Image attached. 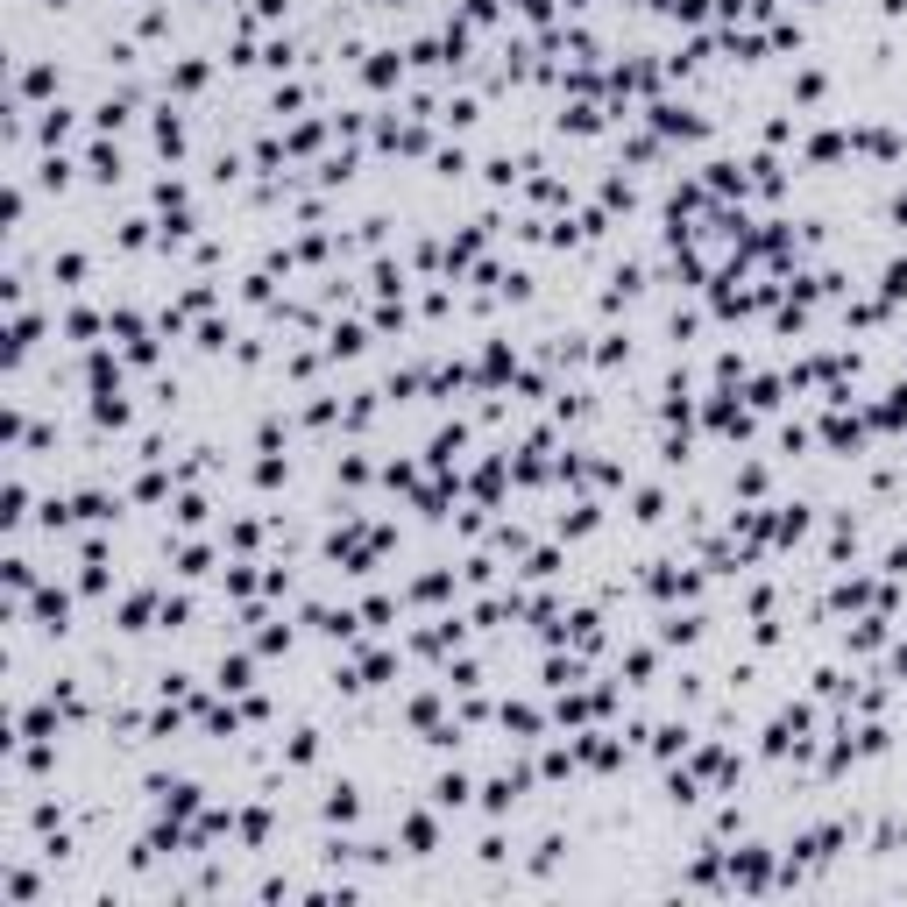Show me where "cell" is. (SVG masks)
Instances as JSON below:
<instances>
[{
	"mask_svg": "<svg viewBox=\"0 0 907 907\" xmlns=\"http://www.w3.org/2000/svg\"><path fill=\"white\" fill-rule=\"evenodd\" d=\"M532 787H539V766H532V759H511L504 773H489V780L475 787V808H482L489 822H504V815H511Z\"/></svg>",
	"mask_w": 907,
	"mask_h": 907,
	"instance_id": "cell-1",
	"label": "cell"
},
{
	"mask_svg": "<svg viewBox=\"0 0 907 907\" xmlns=\"http://www.w3.org/2000/svg\"><path fill=\"white\" fill-rule=\"evenodd\" d=\"M773 872H780V851L773 844L723 851V893H773Z\"/></svg>",
	"mask_w": 907,
	"mask_h": 907,
	"instance_id": "cell-2",
	"label": "cell"
},
{
	"mask_svg": "<svg viewBox=\"0 0 907 907\" xmlns=\"http://www.w3.org/2000/svg\"><path fill=\"white\" fill-rule=\"evenodd\" d=\"M142 794L156 801V815H178V822H192V815L206 808V787H199V780H171V773H149Z\"/></svg>",
	"mask_w": 907,
	"mask_h": 907,
	"instance_id": "cell-3",
	"label": "cell"
},
{
	"mask_svg": "<svg viewBox=\"0 0 907 907\" xmlns=\"http://www.w3.org/2000/svg\"><path fill=\"white\" fill-rule=\"evenodd\" d=\"M397 844H404V858H433V851H440V808H433V801H426V808H404Z\"/></svg>",
	"mask_w": 907,
	"mask_h": 907,
	"instance_id": "cell-4",
	"label": "cell"
},
{
	"mask_svg": "<svg viewBox=\"0 0 907 907\" xmlns=\"http://www.w3.org/2000/svg\"><path fill=\"white\" fill-rule=\"evenodd\" d=\"M29 617H36V631L64 638V631H71V589H57V582H36V589H29Z\"/></svg>",
	"mask_w": 907,
	"mask_h": 907,
	"instance_id": "cell-5",
	"label": "cell"
},
{
	"mask_svg": "<svg viewBox=\"0 0 907 907\" xmlns=\"http://www.w3.org/2000/svg\"><path fill=\"white\" fill-rule=\"evenodd\" d=\"M723 851H730L723 837L695 844V858L681 865V886H688V893H723Z\"/></svg>",
	"mask_w": 907,
	"mask_h": 907,
	"instance_id": "cell-6",
	"label": "cell"
},
{
	"mask_svg": "<svg viewBox=\"0 0 907 907\" xmlns=\"http://www.w3.org/2000/svg\"><path fill=\"white\" fill-rule=\"evenodd\" d=\"M652 128L667 135V142H702V135H709V121H702L695 107H674V100H659V107H652Z\"/></svg>",
	"mask_w": 907,
	"mask_h": 907,
	"instance_id": "cell-7",
	"label": "cell"
},
{
	"mask_svg": "<svg viewBox=\"0 0 907 907\" xmlns=\"http://www.w3.org/2000/svg\"><path fill=\"white\" fill-rule=\"evenodd\" d=\"M426 801H433L440 815H454V808H468V801H475V780H468L461 766H440V773H433V787H426Z\"/></svg>",
	"mask_w": 907,
	"mask_h": 907,
	"instance_id": "cell-8",
	"label": "cell"
},
{
	"mask_svg": "<svg viewBox=\"0 0 907 907\" xmlns=\"http://www.w3.org/2000/svg\"><path fill=\"white\" fill-rule=\"evenodd\" d=\"M319 822H334V830H348V822H362V787L355 780H334L319 801Z\"/></svg>",
	"mask_w": 907,
	"mask_h": 907,
	"instance_id": "cell-9",
	"label": "cell"
},
{
	"mask_svg": "<svg viewBox=\"0 0 907 907\" xmlns=\"http://www.w3.org/2000/svg\"><path fill=\"white\" fill-rule=\"evenodd\" d=\"M15 100H22V107H36V100L50 107V100H57V64L29 57V64H22V78H15Z\"/></svg>",
	"mask_w": 907,
	"mask_h": 907,
	"instance_id": "cell-10",
	"label": "cell"
},
{
	"mask_svg": "<svg viewBox=\"0 0 907 907\" xmlns=\"http://www.w3.org/2000/svg\"><path fill=\"white\" fill-rule=\"evenodd\" d=\"M213 688H220V695H249V688H256V659H249V652H227L220 667H213Z\"/></svg>",
	"mask_w": 907,
	"mask_h": 907,
	"instance_id": "cell-11",
	"label": "cell"
},
{
	"mask_svg": "<svg viewBox=\"0 0 907 907\" xmlns=\"http://www.w3.org/2000/svg\"><path fill=\"white\" fill-rule=\"evenodd\" d=\"M234 837L249 844V851H263V844L277 837V815H270L263 801H256V808H241V815H234Z\"/></svg>",
	"mask_w": 907,
	"mask_h": 907,
	"instance_id": "cell-12",
	"label": "cell"
},
{
	"mask_svg": "<svg viewBox=\"0 0 907 907\" xmlns=\"http://www.w3.org/2000/svg\"><path fill=\"white\" fill-rule=\"evenodd\" d=\"M497 723L518 737V745H532V737L546 730V709H532V702H504V709H497Z\"/></svg>",
	"mask_w": 907,
	"mask_h": 907,
	"instance_id": "cell-13",
	"label": "cell"
},
{
	"mask_svg": "<svg viewBox=\"0 0 907 907\" xmlns=\"http://www.w3.org/2000/svg\"><path fill=\"white\" fill-rule=\"evenodd\" d=\"M645 745H652V759H667V766H674V759H688V745H695V730H688V723H659V730L645 737Z\"/></svg>",
	"mask_w": 907,
	"mask_h": 907,
	"instance_id": "cell-14",
	"label": "cell"
},
{
	"mask_svg": "<svg viewBox=\"0 0 907 907\" xmlns=\"http://www.w3.org/2000/svg\"><path fill=\"white\" fill-rule=\"evenodd\" d=\"M71 511L86 518V525H114V518H121V497H107V489H78Z\"/></svg>",
	"mask_w": 907,
	"mask_h": 907,
	"instance_id": "cell-15",
	"label": "cell"
},
{
	"mask_svg": "<svg viewBox=\"0 0 907 907\" xmlns=\"http://www.w3.org/2000/svg\"><path fill=\"white\" fill-rule=\"evenodd\" d=\"M86 178H93V185H121V149H114L107 135L86 149Z\"/></svg>",
	"mask_w": 907,
	"mask_h": 907,
	"instance_id": "cell-16",
	"label": "cell"
},
{
	"mask_svg": "<svg viewBox=\"0 0 907 907\" xmlns=\"http://www.w3.org/2000/svg\"><path fill=\"white\" fill-rule=\"evenodd\" d=\"M64 135H71V107H57V100L36 107V142L43 149H64Z\"/></svg>",
	"mask_w": 907,
	"mask_h": 907,
	"instance_id": "cell-17",
	"label": "cell"
},
{
	"mask_svg": "<svg viewBox=\"0 0 907 907\" xmlns=\"http://www.w3.org/2000/svg\"><path fill=\"white\" fill-rule=\"evenodd\" d=\"M107 334V319L93 312V305H78V312H64V341H78V348H93Z\"/></svg>",
	"mask_w": 907,
	"mask_h": 907,
	"instance_id": "cell-18",
	"label": "cell"
},
{
	"mask_svg": "<svg viewBox=\"0 0 907 907\" xmlns=\"http://www.w3.org/2000/svg\"><path fill=\"white\" fill-rule=\"evenodd\" d=\"M362 78H369V86H376V93H390V86H397V78H404V57H397V50H369V64H362Z\"/></svg>",
	"mask_w": 907,
	"mask_h": 907,
	"instance_id": "cell-19",
	"label": "cell"
},
{
	"mask_svg": "<svg viewBox=\"0 0 907 907\" xmlns=\"http://www.w3.org/2000/svg\"><path fill=\"white\" fill-rule=\"evenodd\" d=\"M156 149L163 156H185V114L178 107H156Z\"/></svg>",
	"mask_w": 907,
	"mask_h": 907,
	"instance_id": "cell-20",
	"label": "cell"
},
{
	"mask_svg": "<svg viewBox=\"0 0 907 907\" xmlns=\"http://www.w3.org/2000/svg\"><path fill=\"white\" fill-rule=\"evenodd\" d=\"M29 518H36V511H29V482L15 475V482H8V497H0V525H8V532H22Z\"/></svg>",
	"mask_w": 907,
	"mask_h": 907,
	"instance_id": "cell-21",
	"label": "cell"
},
{
	"mask_svg": "<svg viewBox=\"0 0 907 907\" xmlns=\"http://www.w3.org/2000/svg\"><path fill=\"white\" fill-rule=\"evenodd\" d=\"M596 525H603L596 497H574V511H560V539H582V532H596Z\"/></svg>",
	"mask_w": 907,
	"mask_h": 907,
	"instance_id": "cell-22",
	"label": "cell"
},
{
	"mask_svg": "<svg viewBox=\"0 0 907 907\" xmlns=\"http://www.w3.org/2000/svg\"><path fill=\"white\" fill-rule=\"evenodd\" d=\"M36 185H43V192H64V185H71V156H64V149H43V163H36Z\"/></svg>",
	"mask_w": 907,
	"mask_h": 907,
	"instance_id": "cell-23",
	"label": "cell"
},
{
	"mask_svg": "<svg viewBox=\"0 0 907 907\" xmlns=\"http://www.w3.org/2000/svg\"><path fill=\"white\" fill-rule=\"evenodd\" d=\"M93 426H114V433L128 426V397L121 390H93Z\"/></svg>",
	"mask_w": 907,
	"mask_h": 907,
	"instance_id": "cell-24",
	"label": "cell"
},
{
	"mask_svg": "<svg viewBox=\"0 0 907 907\" xmlns=\"http://www.w3.org/2000/svg\"><path fill=\"white\" fill-rule=\"evenodd\" d=\"M695 638H702V617L695 610H674L667 624H659V645H695Z\"/></svg>",
	"mask_w": 907,
	"mask_h": 907,
	"instance_id": "cell-25",
	"label": "cell"
},
{
	"mask_svg": "<svg viewBox=\"0 0 907 907\" xmlns=\"http://www.w3.org/2000/svg\"><path fill=\"white\" fill-rule=\"evenodd\" d=\"M447 596H454V574H447V567H433V574L411 582V603H447Z\"/></svg>",
	"mask_w": 907,
	"mask_h": 907,
	"instance_id": "cell-26",
	"label": "cell"
},
{
	"mask_svg": "<svg viewBox=\"0 0 907 907\" xmlns=\"http://www.w3.org/2000/svg\"><path fill=\"white\" fill-rule=\"evenodd\" d=\"M86 383H93V390H121V362H114L107 348H93V355H86Z\"/></svg>",
	"mask_w": 907,
	"mask_h": 907,
	"instance_id": "cell-27",
	"label": "cell"
},
{
	"mask_svg": "<svg viewBox=\"0 0 907 907\" xmlns=\"http://www.w3.org/2000/svg\"><path fill=\"white\" fill-rule=\"evenodd\" d=\"M206 78H213V71H206V57H178V64H171V93H199Z\"/></svg>",
	"mask_w": 907,
	"mask_h": 907,
	"instance_id": "cell-28",
	"label": "cell"
},
{
	"mask_svg": "<svg viewBox=\"0 0 907 907\" xmlns=\"http://www.w3.org/2000/svg\"><path fill=\"white\" fill-rule=\"evenodd\" d=\"M844 149H851V135H837V128L808 135V163H844Z\"/></svg>",
	"mask_w": 907,
	"mask_h": 907,
	"instance_id": "cell-29",
	"label": "cell"
},
{
	"mask_svg": "<svg viewBox=\"0 0 907 907\" xmlns=\"http://www.w3.org/2000/svg\"><path fill=\"white\" fill-rule=\"evenodd\" d=\"M284 766H319V730H291L284 737Z\"/></svg>",
	"mask_w": 907,
	"mask_h": 907,
	"instance_id": "cell-30",
	"label": "cell"
},
{
	"mask_svg": "<svg viewBox=\"0 0 907 907\" xmlns=\"http://www.w3.org/2000/svg\"><path fill=\"white\" fill-rule=\"evenodd\" d=\"M50 702L64 723H86V695H78V681H50Z\"/></svg>",
	"mask_w": 907,
	"mask_h": 907,
	"instance_id": "cell-31",
	"label": "cell"
},
{
	"mask_svg": "<svg viewBox=\"0 0 907 907\" xmlns=\"http://www.w3.org/2000/svg\"><path fill=\"white\" fill-rule=\"evenodd\" d=\"M29 830H36V837H43V830H64V801H50V794L29 801Z\"/></svg>",
	"mask_w": 907,
	"mask_h": 907,
	"instance_id": "cell-32",
	"label": "cell"
},
{
	"mask_svg": "<svg viewBox=\"0 0 907 907\" xmlns=\"http://www.w3.org/2000/svg\"><path fill=\"white\" fill-rule=\"evenodd\" d=\"M362 341H369L362 326H334V334H326V355H334V362H341V355H362Z\"/></svg>",
	"mask_w": 907,
	"mask_h": 907,
	"instance_id": "cell-33",
	"label": "cell"
},
{
	"mask_svg": "<svg viewBox=\"0 0 907 907\" xmlns=\"http://www.w3.org/2000/svg\"><path fill=\"white\" fill-rule=\"evenodd\" d=\"M780 397H787V383H780V376H759V383L745 390V404H752V411H773Z\"/></svg>",
	"mask_w": 907,
	"mask_h": 907,
	"instance_id": "cell-34",
	"label": "cell"
},
{
	"mask_svg": "<svg viewBox=\"0 0 907 907\" xmlns=\"http://www.w3.org/2000/svg\"><path fill=\"white\" fill-rule=\"evenodd\" d=\"M560 858H567V837H560V830H553V837H539V844H532V872H553V865H560Z\"/></svg>",
	"mask_w": 907,
	"mask_h": 907,
	"instance_id": "cell-35",
	"label": "cell"
},
{
	"mask_svg": "<svg viewBox=\"0 0 907 907\" xmlns=\"http://www.w3.org/2000/svg\"><path fill=\"white\" fill-rule=\"evenodd\" d=\"M879 298H886V305H900V298H907V256H893V263H886V277H879Z\"/></svg>",
	"mask_w": 907,
	"mask_h": 907,
	"instance_id": "cell-36",
	"label": "cell"
},
{
	"mask_svg": "<svg viewBox=\"0 0 907 907\" xmlns=\"http://www.w3.org/2000/svg\"><path fill=\"white\" fill-rule=\"evenodd\" d=\"M156 624H163V631H185V624H192V596H163Z\"/></svg>",
	"mask_w": 907,
	"mask_h": 907,
	"instance_id": "cell-37",
	"label": "cell"
},
{
	"mask_svg": "<svg viewBox=\"0 0 907 907\" xmlns=\"http://www.w3.org/2000/svg\"><path fill=\"white\" fill-rule=\"evenodd\" d=\"M50 277H57V284H86V256H78V249L50 256Z\"/></svg>",
	"mask_w": 907,
	"mask_h": 907,
	"instance_id": "cell-38",
	"label": "cell"
},
{
	"mask_svg": "<svg viewBox=\"0 0 907 907\" xmlns=\"http://www.w3.org/2000/svg\"><path fill=\"white\" fill-rule=\"evenodd\" d=\"M206 567H213V546H178V574H185V582H199Z\"/></svg>",
	"mask_w": 907,
	"mask_h": 907,
	"instance_id": "cell-39",
	"label": "cell"
},
{
	"mask_svg": "<svg viewBox=\"0 0 907 907\" xmlns=\"http://www.w3.org/2000/svg\"><path fill=\"white\" fill-rule=\"evenodd\" d=\"M822 93H830V71H801V78H794V100H801V107H815Z\"/></svg>",
	"mask_w": 907,
	"mask_h": 907,
	"instance_id": "cell-40",
	"label": "cell"
},
{
	"mask_svg": "<svg viewBox=\"0 0 907 907\" xmlns=\"http://www.w3.org/2000/svg\"><path fill=\"white\" fill-rule=\"evenodd\" d=\"M652 667H659L652 645H631V652H624V674H631V681H652Z\"/></svg>",
	"mask_w": 907,
	"mask_h": 907,
	"instance_id": "cell-41",
	"label": "cell"
},
{
	"mask_svg": "<svg viewBox=\"0 0 907 907\" xmlns=\"http://www.w3.org/2000/svg\"><path fill=\"white\" fill-rule=\"evenodd\" d=\"M730 489H737V497H766V468H759V461H745Z\"/></svg>",
	"mask_w": 907,
	"mask_h": 907,
	"instance_id": "cell-42",
	"label": "cell"
},
{
	"mask_svg": "<svg viewBox=\"0 0 907 907\" xmlns=\"http://www.w3.org/2000/svg\"><path fill=\"white\" fill-rule=\"evenodd\" d=\"M659 511H667V497H659V489H638V497H631V518H638V525H652Z\"/></svg>",
	"mask_w": 907,
	"mask_h": 907,
	"instance_id": "cell-43",
	"label": "cell"
},
{
	"mask_svg": "<svg viewBox=\"0 0 907 907\" xmlns=\"http://www.w3.org/2000/svg\"><path fill=\"white\" fill-rule=\"evenodd\" d=\"M390 617H397V603H390V596H369V603H362V624H369V631H383Z\"/></svg>",
	"mask_w": 907,
	"mask_h": 907,
	"instance_id": "cell-44",
	"label": "cell"
},
{
	"mask_svg": "<svg viewBox=\"0 0 907 907\" xmlns=\"http://www.w3.org/2000/svg\"><path fill=\"white\" fill-rule=\"evenodd\" d=\"M256 652H291V624H263L256 631Z\"/></svg>",
	"mask_w": 907,
	"mask_h": 907,
	"instance_id": "cell-45",
	"label": "cell"
},
{
	"mask_svg": "<svg viewBox=\"0 0 907 907\" xmlns=\"http://www.w3.org/2000/svg\"><path fill=\"white\" fill-rule=\"evenodd\" d=\"M475 858H482V865H504V858H511V844H504V830H489V837L475 844Z\"/></svg>",
	"mask_w": 907,
	"mask_h": 907,
	"instance_id": "cell-46",
	"label": "cell"
},
{
	"mask_svg": "<svg viewBox=\"0 0 907 907\" xmlns=\"http://www.w3.org/2000/svg\"><path fill=\"white\" fill-rule=\"evenodd\" d=\"M178 525H206V497H199V489H185V497H178Z\"/></svg>",
	"mask_w": 907,
	"mask_h": 907,
	"instance_id": "cell-47",
	"label": "cell"
},
{
	"mask_svg": "<svg viewBox=\"0 0 907 907\" xmlns=\"http://www.w3.org/2000/svg\"><path fill=\"white\" fill-rule=\"evenodd\" d=\"M624 355H631V341H624V334H603V348H596V362H603V369H617Z\"/></svg>",
	"mask_w": 907,
	"mask_h": 907,
	"instance_id": "cell-48",
	"label": "cell"
},
{
	"mask_svg": "<svg viewBox=\"0 0 907 907\" xmlns=\"http://www.w3.org/2000/svg\"><path fill=\"white\" fill-rule=\"evenodd\" d=\"M433 171H440V178H461V171H468V149H440Z\"/></svg>",
	"mask_w": 907,
	"mask_h": 907,
	"instance_id": "cell-49",
	"label": "cell"
},
{
	"mask_svg": "<svg viewBox=\"0 0 907 907\" xmlns=\"http://www.w3.org/2000/svg\"><path fill=\"white\" fill-rule=\"evenodd\" d=\"M489 574H497V560H482V553H475V560L461 567V582H475V589H482V582H489Z\"/></svg>",
	"mask_w": 907,
	"mask_h": 907,
	"instance_id": "cell-50",
	"label": "cell"
},
{
	"mask_svg": "<svg viewBox=\"0 0 907 907\" xmlns=\"http://www.w3.org/2000/svg\"><path fill=\"white\" fill-rule=\"evenodd\" d=\"M518 15H525V22H546V15H553V0H518Z\"/></svg>",
	"mask_w": 907,
	"mask_h": 907,
	"instance_id": "cell-51",
	"label": "cell"
},
{
	"mask_svg": "<svg viewBox=\"0 0 907 907\" xmlns=\"http://www.w3.org/2000/svg\"><path fill=\"white\" fill-rule=\"evenodd\" d=\"M886 674H893V681H907V645H893V652H886Z\"/></svg>",
	"mask_w": 907,
	"mask_h": 907,
	"instance_id": "cell-52",
	"label": "cell"
},
{
	"mask_svg": "<svg viewBox=\"0 0 907 907\" xmlns=\"http://www.w3.org/2000/svg\"><path fill=\"white\" fill-rule=\"evenodd\" d=\"M284 8H291V0H256V22H277Z\"/></svg>",
	"mask_w": 907,
	"mask_h": 907,
	"instance_id": "cell-53",
	"label": "cell"
}]
</instances>
